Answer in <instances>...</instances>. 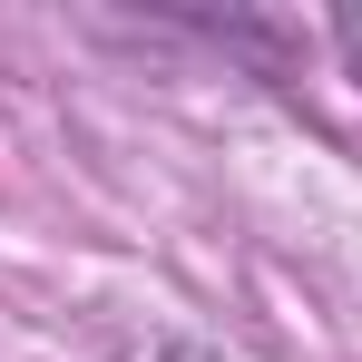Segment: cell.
Masks as SVG:
<instances>
[{
	"mask_svg": "<svg viewBox=\"0 0 362 362\" xmlns=\"http://www.w3.org/2000/svg\"><path fill=\"white\" fill-rule=\"evenodd\" d=\"M333 49L353 59V78H362V10H333Z\"/></svg>",
	"mask_w": 362,
	"mask_h": 362,
	"instance_id": "cell-1",
	"label": "cell"
}]
</instances>
